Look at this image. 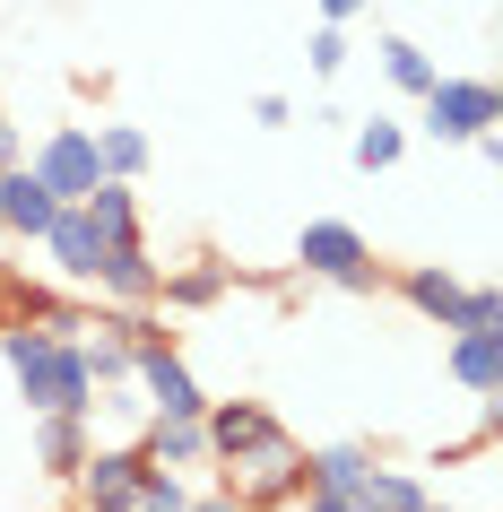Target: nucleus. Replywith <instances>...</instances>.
<instances>
[{"label":"nucleus","mask_w":503,"mask_h":512,"mask_svg":"<svg viewBox=\"0 0 503 512\" xmlns=\"http://www.w3.org/2000/svg\"><path fill=\"white\" fill-rule=\"evenodd\" d=\"M382 79H391L399 96H425L443 70H434V53H425V44H408V35H382Z\"/></svg>","instance_id":"obj_20"},{"label":"nucleus","mask_w":503,"mask_h":512,"mask_svg":"<svg viewBox=\"0 0 503 512\" xmlns=\"http://www.w3.org/2000/svg\"><path fill=\"white\" fill-rule=\"evenodd\" d=\"M451 330H503V296H495V287H460Z\"/></svg>","instance_id":"obj_23"},{"label":"nucleus","mask_w":503,"mask_h":512,"mask_svg":"<svg viewBox=\"0 0 503 512\" xmlns=\"http://www.w3.org/2000/svg\"><path fill=\"white\" fill-rule=\"evenodd\" d=\"M373 469L365 443H321V452H304V486H356Z\"/></svg>","instance_id":"obj_21"},{"label":"nucleus","mask_w":503,"mask_h":512,"mask_svg":"<svg viewBox=\"0 0 503 512\" xmlns=\"http://www.w3.org/2000/svg\"><path fill=\"white\" fill-rule=\"evenodd\" d=\"M226 287H235V270H226V261H209V252H200L191 270H157V304H165V313H209Z\"/></svg>","instance_id":"obj_14"},{"label":"nucleus","mask_w":503,"mask_h":512,"mask_svg":"<svg viewBox=\"0 0 503 512\" xmlns=\"http://www.w3.org/2000/svg\"><path fill=\"white\" fill-rule=\"evenodd\" d=\"M96 296H113V304H157V261H148V243L139 235H122V243H105V261H96V278H87Z\"/></svg>","instance_id":"obj_8"},{"label":"nucleus","mask_w":503,"mask_h":512,"mask_svg":"<svg viewBox=\"0 0 503 512\" xmlns=\"http://www.w3.org/2000/svg\"><path fill=\"white\" fill-rule=\"evenodd\" d=\"M0 356H9V374H18L27 417H44V408H79L87 417L96 374H87L79 339H53V330H35V322H0Z\"/></svg>","instance_id":"obj_1"},{"label":"nucleus","mask_w":503,"mask_h":512,"mask_svg":"<svg viewBox=\"0 0 503 512\" xmlns=\"http://www.w3.org/2000/svg\"><path fill=\"white\" fill-rule=\"evenodd\" d=\"M347 157H356V174H391V165L408 157V131L373 113V122H356V139H347Z\"/></svg>","instance_id":"obj_19"},{"label":"nucleus","mask_w":503,"mask_h":512,"mask_svg":"<svg viewBox=\"0 0 503 512\" xmlns=\"http://www.w3.org/2000/svg\"><path fill=\"white\" fill-rule=\"evenodd\" d=\"M417 512H451V504H434V495H425V504H417Z\"/></svg>","instance_id":"obj_30"},{"label":"nucleus","mask_w":503,"mask_h":512,"mask_svg":"<svg viewBox=\"0 0 503 512\" xmlns=\"http://www.w3.org/2000/svg\"><path fill=\"white\" fill-rule=\"evenodd\" d=\"M87 209V226H96V243H122V235H139V200H131V183H96L79 200Z\"/></svg>","instance_id":"obj_18"},{"label":"nucleus","mask_w":503,"mask_h":512,"mask_svg":"<svg viewBox=\"0 0 503 512\" xmlns=\"http://www.w3.org/2000/svg\"><path fill=\"white\" fill-rule=\"evenodd\" d=\"M139 460L148 469H209V426L200 417H148L139 426Z\"/></svg>","instance_id":"obj_11"},{"label":"nucleus","mask_w":503,"mask_h":512,"mask_svg":"<svg viewBox=\"0 0 503 512\" xmlns=\"http://www.w3.org/2000/svg\"><path fill=\"white\" fill-rule=\"evenodd\" d=\"M35 183L53 191V200H87V191L105 183L96 131H87V122H61V131H44V148H35Z\"/></svg>","instance_id":"obj_5"},{"label":"nucleus","mask_w":503,"mask_h":512,"mask_svg":"<svg viewBox=\"0 0 503 512\" xmlns=\"http://www.w3.org/2000/svg\"><path fill=\"white\" fill-rule=\"evenodd\" d=\"M347 495H356L365 512H417V504H425V478H417V469H391V460H373V469L347 486Z\"/></svg>","instance_id":"obj_15"},{"label":"nucleus","mask_w":503,"mask_h":512,"mask_svg":"<svg viewBox=\"0 0 503 512\" xmlns=\"http://www.w3.org/2000/svg\"><path fill=\"white\" fill-rule=\"evenodd\" d=\"M96 157H105V183H139L148 174V131L139 122H96Z\"/></svg>","instance_id":"obj_16"},{"label":"nucleus","mask_w":503,"mask_h":512,"mask_svg":"<svg viewBox=\"0 0 503 512\" xmlns=\"http://www.w3.org/2000/svg\"><path fill=\"white\" fill-rule=\"evenodd\" d=\"M304 61H313V79H339V70H347V27H330V18H321L313 44H304Z\"/></svg>","instance_id":"obj_24"},{"label":"nucleus","mask_w":503,"mask_h":512,"mask_svg":"<svg viewBox=\"0 0 503 512\" xmlns=\"http://www.w3.org/2000/svg\"><path fill=\"white\" fill-rule=\"evenodd\" d=\"M9 165H27V131H18V122L0 113V174H9Z\"/></svg>","instance_id":"obj_27"},{"label":"nucleus","mask_w":503,"mask_h":512,"mask_svg":"<svg viewBox=\"0 0 503 512\" xmlns=\"http://www.w3.org/2000/svg\"><path fill=\"white\" fill-rule=\"evenodd\" d=\"M252 122H261V131H287L295 105H287V96H252Z\"/></svg>","instance_id":"obj_26"},{"label":"nucleus","mask_w":503,"mask_h":512,"mask_svg":"<svg viewBox=\"0 0 503 512\" xmlns=\"http://www.w3.org/2000/svg\"><path fill=\"white\" fill-rule=\"evenodd\" d=\"M460 287H469V278L451 270V261H443V270H434V261H425V270H408V278H399V296L417 304L425 322H443V330H451V304H460Z\"/></svg>","instance_id":"obj_17"},{"label":"nucleus","mask_w":503,"mask_h":512,"mask_svg":"<svg viewBox=\"0 0 503 512\" xmlns=\"http://www.w3.org/2000/svg\"><path fill=\"white\" fill-rule=\"evenodd\" d=\"M451 382L469 400H495L503 391V330H451Z\"/></svg>","instance_id":"obj_13"},{"label":"nucleus","mask_w":503,"mask_h":512,"mask_svg":"<svg viewBox=\"0 0 503 512\" xmlns=\"http://www.w3.org/2000/svg\"><path fill=\"white\" fill-rule=\"evenodd\" d=\"M200 426H209V460H235V452H252V443H269L278 417H269L261 400H209Z\"/></svg>","instance_id":"obj_9"},{"label":"nucleus","mask_w":503,"mask_h":512,"mask_svg":"<svg viewBox=\"0 0 503 512\" xmlns=\"http://www.w3.org/2000/svg\"><path fill=\"white\" fill-rule=\"evenodd\" d=\"M373 0H321V18H330V27H347V18H365Z\"/></svg>","instance_id":"obj_28"},{"label":"nucleus","mask_w":503,"mask_h":512,"mask_svg":"<svg viewBox=\"0 0 503 512\" xmlns=\"http://www.w3.org/2000/svg\"><path fill=\"white\" fill-rule=\"evenodd\" d=\"M53 209H61V200L35 183V165H9V174H0V235L35 243L44 226H53Z\"/></svg>","instance_id":"obj_12"},{"label":"nucleus","mask_w":503,"mask_h":512,"mask_svg":"<svg viewBox=\"0 0 503 512\" xmlns=\"http://www.w3.org/2000/svg\"><path fill=\"white\" fill-rule=\"evenodd\" d=\"M139 469H148V460H139V443H96L70 478H79V504H87V512H131Z\"/></svg>","instance_id":"obj_6"},{"label":"nucleus","mask_w":503,"mask_h":512,"mask_svg":"<svg viewBox=\"0 0 503 512\" xmlns=\"http://www.w3.org/2000/svg\"><path fill=\"white\" fill-rule=\"evenodd\" d=\"M191 512H243V504L226 495V486H217V495H191Z\"/></svg>","instance_id":"obj_29"},{"label":"nucleus","mask_w":503,"mask_h":512,"mask_svg":"<svg viewBox=\"0 0 503 512\" xmlns=\"http://www.w3.org/2000/svg\"><path fill=\"white\" fill-rule=\"evenodd\" d=\"M131 512H191V486H183V469H139V495H131Z\"/></svg>","instance_id":"obj_22"},{"label":"nucleus","mask_w":503,"mask_h":512,"mask_svg":"<svg viewBox=\"0 0 503 512\" xmlns=\"http://www.w3.org/2000/svg\"><path fill=\"white\" fill-rule=\"evenodd\" d=\"M226 495H235L243 512H269V504H287V495H304V452L287 443V426L226 460Z\"/></svg>","instance_id":"obj_3"},{"label":"nucleus","mask_w":503,"mask_h":512,"mask_svg":"<svg viewBox=\"0 0 503 512\" xmlns=\"http://www.w3.org/2000/svg\"><path fill=\"white\" fill-rule=\"evenodd\" d=\"M87 452H96V417H79V408H44V417H35V469L70 478Z\"/></svg>","instance_id":"obj_10"},{"label":"nucleus","mask_w":503,"mask_h":512,"mask_svg":"<svg viewBox=\"0 0 503 512\" xmlns=\"http://www.w3.org/2000/svg\"><path fill=\"white\" fill-rule=\"evenodd\" d=\"M295 270L321 278V287H347V296H373L382 287V261H373V243L347 226V217H313L304 235H295Z\"/></svg>","instance_id":"obj_2"},{"label":"nucleus","mask_w":503,"mask_h":512,"mask_svg":"<svg viewBox=\"0 0 503 512\" xmlns=\"http://www.w3.org/2000/svg\"><path fill=\"white\" fill-rule=\"evenodd\" d=\"M44 252H53V278L61 287H87V278H96V261H105V243H96V226H87V209L79 200H61L53 209V226H44Z\"/></svg>","instance_id":"obj_7"},{"label":"nucleus","mask_w":503,"mask_h":512,"mask_svg":"<svg viewBox=\"0 0 503 512\" xmlns=\"http://www.w3.org/2000/svg\"><path fill=\"white\" fill-rule=\"evenodd\" d=\"M417 122H425V139H486L503 122V96H495V79H434L417 96Z\"/></svg>","instance_id":"obj_4"},{"label":"nucleus","mask_w":503,"mask_h":512,"mask_svg":"<svg viewBox=\"0 0 503 512\" xmlns=\"http://www.w3.org/2000/svg\"><path fill=\"white\" fill-rule=\"evenodd\" d=\"M304 512H365L347 486H304Z\"/></svg>","instance_id":"obj_25"}]
</instances>
